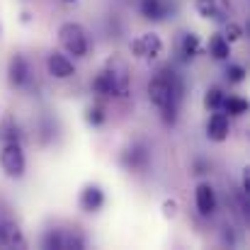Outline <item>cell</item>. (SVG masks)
Masks as SVG:
<instances>
[{
  "instance_id": "8",
  "label": "cell",
  "mask_w": 250,
  "mask_h": 250,
  "mask_svg": "<svg viewBox=\"0 0 250 250\" xmlns=\"http://www.w3.org/2000/svg\"><path fill=\"white\" fill-rule=\"evenodd\" d=\"M231 134V124H229V114H224L221 109H216L209 119H207V139L214 144L226 141Z\"/></svg>"
},
{
  "instance_id": "21",
  "label": "cell",
  "mask_w": 250,
  "mask_h": 250,
  "mask_svg": "<svg viewBox=\"0 0 250 250\" xmlns=\"http://www.w3.org/2000/svg\"><path fill=\"white\" fill-rule=\"evenodd\" d=\"M66 246V236L61 231H49L44 236V248H63Z\"/></svg>"
},
{
  "instance_id": "19",
  "label": "cell",
  "mask_w": 250,
  "mask_h": 250,
  "mask_svg": "<svg viewBox=\"0 0 250 250\" xmlns=\"http://www.w3.org/2000/svg\"><path fill=\"white\" fill-rule=\"evenodd\" d=\"M104 119H107V114H104V109H102L100 104L90 107V109H87V114H85V122H87V124H92V126H102V124H104Z\"/></svg>"
},
{
  "instance_id": "16",
  "label": "cell",
  "mask_w": 250,
  "mask_h": 250,
  "mask_svg": "<svg viewBox=\"0 0 250 250\" xmlns=\"http://www.w3.org/2000/svg\"><path fill=\"white\" fill-rule=\"evenodd\" d=\"M180 54H182V59H187V61L199 54V37H197L194 32H185V34H182V39H180Z\"/></svg>"
},
{
  "instance_id": "15",
  "label": "cell",
  "mask_w": 250,
  "mask_h": 250,
  "mask_svg": "<svg viewBox=\"0 0 250 250\" xmlns=\"http://www.w3.org/2000/svg\"><path fill=\"white\" fill-rule=\"evenodd\" d=\"M141 15L151 22H161V20H166L167 7L161 0H141Z\"/></svg>"
},
{
  "instance_id": "22",
  "label": "cell",
  "mask_w": 250,
  "mask_h": 250,
  "mask_svg": "<svg viewBox=\"0 0 250 250\" xmlns=\"http://www.w3.org/2000/svg\"><path fill=\"white\" fill-rule=\"evenodd\" d=\"M226 81H229V83H243V81H246V68L238 66V63H231V66L226 68Z\"/></svg>"
},
{
  "instance_id": "24",
  "label": "cell",
  "mask_w": 250,
  "mask_h": 250,
  "mask_svg": "<svg viewBox=\"0 0 250 250\" xmlns=\"http://www.w3.org/2000/svg\"><path fill=\"white\" fill-rule=\"evenodd\" d=\"M163 207H166V214H167V216H175V207H177L175 202H166Z\"/></svg>"
},
{
  "instance_id": "23",
  "label": "cell",
  "mask_w": 250,
  "mask_h": 250,
  "mask_svg": "<svg viewBox=\"0 0 250 250\" xmlns=\"http://www.w3.org/2000/svg\"><path fill=\"white\" fill-rule=\"evenodd\" d=\"M243 192H248L250 194V170L248 167L243 170Z\"/></svg>"
},
{
  "instance_id": "5",
  "label": "cell",
  "mask_w": 250,
  "mask_h": 250,
  "mask_svg": "<svg viewBox=\"0 0 250 250\" xmlns=\"http://www.w3.org/2000/svg\"><path fill=\"white\" fill-rule=\"evenodd\" d=\"M129 49H131V56H136L141 61H156L163 54L166 46H163V39L156 32H144L136 39H131Z\"/></svg>"
},
{
  "instance_id": "1",
  "label": "cell",
  "mask_w": 250,
  "mask_h": 250,
  "mask_svg": "<svg viewBox=\"0 0 250 250\" xmlns=\"http://www.w3.org/2000/svg\"><path fill=\"white\" fill-rule=\"evenodd\" d=\"M148 97L161 109L163 122L167 126H172L177 122V109H180V100H182V81L175 76V71L161 68L153 76V81L148 83Z\"/></svg>"
},
{
  "instance_id": "11",
  "label": "cell",
  "mask_w": 250,
  "mask_h": 250,
  "mask_svg": "<svg viewBox=\"0 0 250 250\" xmlns=\"http://www.w3.org/2000/svg\"><path fill=\"white\" fill-rule=\"evenodd\" d=\"M148 158H151V153H148V148H146L144 144H136V146H131V148H126V151L122 153V163H124V167H129V170H141V167H146Z\"/></svg>"
},
{
  "instance_id": "14",
  "label": "cell",
  "mask_w": 250,
  "mask_h": 250,
  "mask_svg": "<svg viewBox=\"0 0 250 250\" xmlns=\"http://www.w3.org/2000/svg\"><path fill=\"white\" fill-rule=\"evenodd\" d=\"M207 51H209L211 59H216V61H229V56H231V44L224 39V34H214V37L209 39Z\"/></svg>"
},
{
  "instance_id": "4",
  "label": "cell",
  "mask_w": 250,
  "mask_h": 250,
  "mask_svg": "<svg viewBox=\"0 0 250 250\" xmlns=\"http://www.w3.org/2000/svg\"><path fill=\"white\" fill-rule=\"evenodd\" d=\"M0 167L12 180H20L24 175L27 158H24V151H22L20 141H5V146L0 148Z\"/></svg>"
},
{
  "instance_id": "20",
  "label": "cell",
  "mask_w": 250,
  "mask_h": 250,
  "mask_svg": "<svg viewBox=\"0 0 250 250\" xmlns=\"http://www.w3.org/2000/svg\"><path fill=\"white\" fill-rule=\"evenodd\" d=\"M243 37V27L241 24H236V22H229L226 20V27H224V39L229 42V44H233V42H238Z\"/></svg>"
},
{
  "instance_id": "9",
  "label": "cell",
  "mask_w": 250,
  "mask_h": 250,
  "mask_svg": "<svg viewBox=\"0 0 250 250\" xmlns=\"http://www.w3.org/2000/svg\"><path fill=\"white\" fill-rule=\"evenodd\" d=\"M194 202H197V211L202 216H211L216 211V192L209 182H199L197 189H194Z\"/></svg>"
},
{
  "instance_id": "18",
  "label": "cell",
  "mask_w": 250,
  "mask_h": 250,
  "mask_svg": "<svg viewBox=\"0 0 250 250\" xmlns=\"http://www.w3.org/2000/svg\"><path fill=\"white\" fill-rule=\"evenodd\" d=\"M221 102H224V90L221 87H209V92L204 95V107L209 112H216V109H221Z\"/></svg>"
},
{
  "instance_id": "6",
  "label": "cell",
  "mask_w": 250,
  "mask_h": 250,
  "mask_svg": "<svg viewBox=\"0 0 250 250\" xmlns=\"http://www.w3.org/2000/svg\"><path fill=\"white\" fill-rule=\"evenodd\" d=\"M46 71H49V76L56 78V81H68V78L76 76L73 61H71L66 54H59V51H51V54L46 56Z\"/></svg>"
},
{
  "instance_id": "13",
  "label": "cell",
  "mask_w": 250,
  "mask_h": 250,
  "mask_svg": "<svg viewBox=\"0 0 250 250\" xmlns=\"http://www.w3.org/2000/svg\"><path fill=\"white\" fill-rule=\"evenodd\" d=\"M0 243L2 246H24L22 231L12 221H0Z\"/></svg>"
},
{
  "instance_id": "26",
  "label": "cell",
  "mask_w": 250,
  "mask_h": 250,
  "mask_svg": "<svg viewBox=\"0 0 250 250\" xmlns=\"http://www.w3.org/2000/svg\"><path fill=\"white\" fill-rule=\"evenodd\" d=\"M63 2H78V0H63Z\"/></svg>"
},
{
  "instance_id": "17",
  "label": "cell",
  "mask_w": 250,
  "mask_h": 250,
  "mask_svg": "<svg viewBox=\"0 0 250 250\" xmlns=\"http://www.w3.org/2000/svg\"><path fill=\"white\" fill-rule=\"evenodd\" d=\"M221 109H224V114H229V117H241V114L248 112V100H243V97H233V95H231V97L224 95Z\"/></svg>"
},
{
  "instance_id": "25",
  "label": "cell",
  "mask_w": 250,
  "mask_h": 250,
  "mask_svg": "<svg viewBox=\"0 0 250 250\" xmlns=\"http://www.w3.org/2000/svg\"><path fill=\"white\" fill-rule=\"evenodd\" d=\"M194 167H197V170H194V172H197V175H202V172H207V163H204V161H197V163H194Z\"/></svg>"
},
{
  "instance_id": "7",
  "label": "cell",
  "mask_w": 250,
  "mask_h": 250,
  "mask_svg": "<svg viewBox=\"0 0 250 250\" xmlns=\"http://www.w3.org/2000/svg\"><path fill=\"white\" fill-rule=\"evenodd\" d=\"M32 78V71H29V61L22 56V54H15L7 63V81L12 87H27Z\"/></svg>"
},
{
  "instance_id": "3",
  "label": "cell",
  "mask_w": 250,
  "mask_h": 250,
  "mask_svg": "<svg viewBox=\"0 0 250 250\" xmlns=\"http://www.w3.org/2000/svg\"><path fill=\"white\" fill-rule=\"evenodd\" d=\"M59 44L73 59H85L87 49H90L87 32L83 29V24H78V22H63L59 27Z\"/></svg>"
},
{
  "instance_id": "10",
  "label": "cell",
  "mask_w": 250,
  "mask_h": 250,
  "mask_svg": "<svg viewBox=\"0 0 250 250\" xmlns=\"http://www.w3.org/2000/svg\"><path fill=\"white\" fill-rule=\"evenodd\" d=\"M194 10L204 20L226 22V5H224V0H194Z\"/></svg>"
},
{
  "instance_id": "12",
  "label": "cell",
  "mask_w": 250,
  "mask_h": 250,
  "mask_svg": "<svg viewBox=\"0 0 250 250\" xmlns=\"http://www.w3.org/2000/svg\"><path fill=\"white\" fill-rule=\"evenodd\" d=\"M104 204V192L100 185H87L81 192V209L83 211H100Z\"/></svg>"
},
{
  "instance_id": "2",
  "label": "cell",
  "mask_w": 250,
  "mask_h": 250,
  "mask_svg": "<svg viewBox=\"0 0 250 250\" xmlns=\"http://www.w3.org/2000/svg\"><path fill=\"white\" fill-rule=\"evenodd\" d=\"M92 90L102 97H124L129 92V73L122 59H112L102 73L92 81Z\"/></svg>"
}]
</instances>
